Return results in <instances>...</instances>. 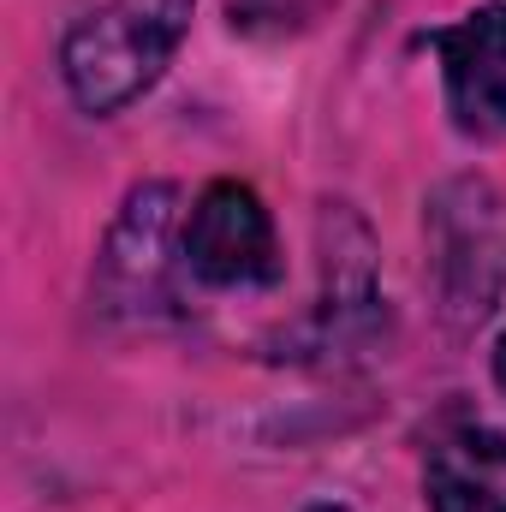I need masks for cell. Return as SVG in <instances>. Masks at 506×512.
Instances as JSON below:
<instances>
[{
	"label": "cell",
	"instance_id": "6da1fadb",
	"mask_svg": "<svg viewBox=\"0 0 506 512\" xmlns=\"http://www.w3.org/2000/svg\"><path fill=\"white\" fill-rule=\"evenodd\" d=\"M197 0H108L84 24H72L60 48L66 90L84 114H120L137 102L185 42Z\"/></svg>",
	"mask_w": 506,
	"mask_h": 512
},
{
	"label": "cell",
	"instance_id": "7a4b0ae2",
	"mask_svg": "<svg viewBox=\"0 0 506 512\" xmlns=\"http://www.w3.org/2000/svg\"><path fill=\"white\" fill-rule=\"evenodd\" d=\"M429 268L453 322H483L506 292V197L489 179H453L429 203Z\"/></svg>",
	"mask_w": 506,
	"mask_h": 512
},
{
	"label": "cell",
	"instance_id": "3957f363",
	"mask_svg": "<svg viewBox=\"0 0 506 512\" xmlns=\"http://www.w3.org/2000/svg\"><path fill=\"white\" fill-rule=\"evenodd\" d=\"M179 262L221 292H245V286H274L280 280V245H274V221L262 209L251 185L239 179H215L185 221Z\"/></svg>",
	"mask_w": 506,
	"mask_h": 512
},
{
	"label": "cell",
	"instance_id": "277c9868",
	"mask_svg": "<svg viewBox=\"0 0 506 512\" xmlns=\"http://www.w3.org/2000/svg\"><path fill=\"white\" fill-rule=\"evenodd\" d=\"M173 209L179 191L149 179L137 185L108 233V251L96 268V298L108 316H155L161 304H173Z\"/></svg>",
	"mask_w": 506,
	"mask_h": 512
},
{
	"label": "cell",
	"instance_id": "5b68a950",
	"mask_svg": "<svg viewBox=\"0 0 506 512\" xmlns=\"http://www.w3.org/2000/svg\"><path fill=\"white\" fill-rule=\"evenodd\" d=\"M429 48L447 72V114L465 137H501L506 131V6L489 0L453 30H435Z\"/></svg>",
	"mask_w": 506,
	"mask_h": 512
},
{
	"label": "cell",
	"instance_id": "8992f818",
	"mask_svg": "<svg viewBox=\"0 0 506 512\" xmlns=\"http://www.w3.org/2000/svg\"><path fill=\"white\" fill-rule=\"evenodd\" d=\"M429 512H506V435L453 429L429 447L423 465Z\"/></svg>",
	"mask_w": 506,
	"mask_h": 512
},
{
	"label": "cell",
	"instance_id": "52a82bcc",
	"mask_svg": "<svg viewBox=\"0 0 506 512\" xmlns=\"http://www.w3.org/2000/svg\"><path fill=\"white\" fill-rule=\"evenodd\" d=\"M495 382L506 387V334H501V346H495Z\"/></svg>",
	"mask_w": 506,
	"mask_h": 512
},
{
	"label": "cell",
	"instance_id": "ba28073f",
	"mask_svg": "<svg viewBox=\"0 0 506 512\" xmlns=\"http://www.w3.org/2000/svg\"><path fill=\"white\" fill-rule=\"evenodd\" d=\"M304 512H346V507H334V501H322V507H304Z\"/></svg>",
	"mask_w": 506,
	"mask_h": 512
}]
</instances>
